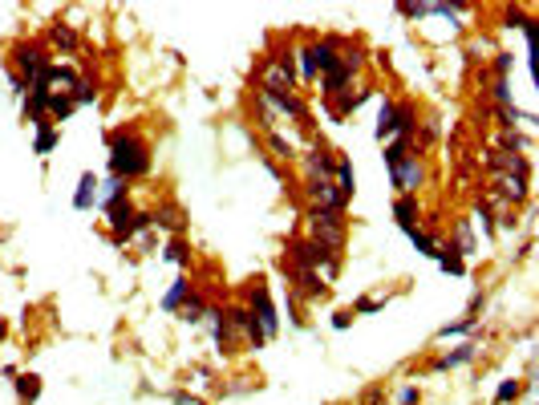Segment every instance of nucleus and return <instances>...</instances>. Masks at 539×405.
Here are the masks:
<instances>
[{
    "label": "nucleus",
    "mask_w": 539,
    "mask_h": 405,
    "mask_svg": "<svg viewBox=\"0 0 539 405\" xmlns=\"http://www.w3.org/2000/svg\"><path fill=\"white\" fill-rule=\"evenodd\" d=\"M70 97H73V106H94V101H97V85L90 81V77H77V85L70 90Z\"/></svg>",
    "instance_id": "nucleus-26"
},
{
    "label": "nucleus",
    "mask_w": 539,
    "mask_h": 405,
    "mask_svg": "<svg viewBox=\"0 0 539 405\" xmlns=\"http://www.w3.org/2000/svg\"><path fill=\"white\" fill-rule=\"evenodd\" d=\"M305 191H308V199H312V207H316V211L345 215V207H349V199H345V195L332 187V179H321V183L305 179Z\"/></svg>",
    "instance_id": "nucleus-7"
},
{
    "label": "nucleus",
    "mask_w": 539,
    "mask_h": 405,
    "mask_svg": "<svg viewBox=\"0 0 539 405\" xmlns=\"http://www.w3.org/2000/svg\"><path fill=\"white\" fill-rule=\"evenodd\" d=\"M381 308H385V300H377V296H361L349 312H381Z\"/></svg>",
    "instance_id": "nucleus-35"
},
{
    "label": "nucleus",
    "mask_w": 539,
    "mask_h": 405,
    "mask_svg": "<svg viewBox=\"0 0 539 405\" xmlns=\"http://www.w3.org/2000/svg\"><path fill=\"white\" fill-rule=\"evenodd\" d=\"M410 239H414V247H418L422 256H430V260H438V256H442V243H438L434 235H426L422 227H414V231H410Z\"/></svg>",
    "instance_id": "nucleus-25"
},
{
    "label": "nucleus",
    "mask_w": 539,
    "mask_h": 405,
    "mask_svg": "<svg viewBox=\"0 0 539 405\" xmlns=\"http://www.w3.org/2000/svg\"><path fill=\"white\" fill-rule=\"evenodd\" d=\"M438 263H442V272H450V276H467V260H462V256H454L450 247H442Z\"/></svg>",
    "instance_id": "nucleus-29"
},
{
    "label": "nucleus",
    "mask_w": 539,
    "mask_h": 405,
    "mask_svg": "<svg viewBox=\"0 0 539 405\" xmlns=\"http://www.w3.org/2000/svg\"><path fill=\"white\" fill-rule=\"evenodd\" d=\"M166 260L179 263V267H187V263H191V247H187V243H183L179 235H175L170 243H166Z\"/></svg>",
    "instance_id": "nucleus-28"
},
{
    "label": "nucleus",
    "mask_w": 539,
    "mask_h": 405,
    "mask_svg": "<svg viewBox=\"0 0 539 405\" xmlns=\"http://www.w3.org/2000/svg\"><path fill=\"white\" fill-rule=\"evenodd\" d=\"M97 203V179L86 170L81 179H77V191H73V211H90Z\"/></svg>",
    "instance_id": "nucleus-17"
},
{
    "label": "nucleus",
    "mask_w": 539,
    "mask_h": 405,
    "mask_svg": "<svg viewBox=\"0 0 539 405\" xmlns=\"http://www.w3.org/2000/svg\"><path fill=\"white\" fill-rule=\"evenodd\" d=\"M227 320H232L235 336H243V340L252 345V353L268 345V336H264V329H259V320L252 316V308H248V304H235V308H227Z\"/></svg>",
    "instance_id": "nucleus-8"
},
{
    "label": "nucleus",
    "mask_w": 539,
    "mask_h": 405,
    "mask_svg": "<svg viewBox=\"0 0 539 405\" xmlns=\"http://www.w3.org/2000/svg\"><path fill=\"white\" fill-rule=\"evenodd\" d=\"M483 163H487L491 174H519V179L531 174V158H527V154H507V150H499V146L483 154Z\"/></svg>",
    "instance_id": "nucleus-9"
},
{
    "label": "nucleus",
    "mask_w": 539,
    "mask_h": 405,
    "mask_svg": "<svg viewBox=\"0 0 539 405\" xmlns=\"http://www.w3.org/2000/svg\"><path fill=\"white\" fill-rule=\"evenodd\" d=\"M288 276H292V292L296 296H305V300H325L328 296V284L321 280V272H312V267H288Z\"/></svg>",
    "instance_id": "nucleus-10"
},
{
    "label": "nucleus",
    "mask_w": 539,
    "mask_h": 405,
    "mask_svg": "<svg viewBox=\"0 0 539 405\" xmlns=\"http://www.w3.org/2000/svg\"><path fill=\"white\" fill-rule=\"evenodd\" d=\"M8 69H17V73L24 77V81L33 85V81H37V77H41V73L49 69V53H45V45H41V41H21V45L13 49V65H8Z\"/></svg>",
    "instance_id": "nucleus-4"
},
{
    "label": "nucleus",
    "mask_w": 539,
    "mask_h": 405,
    "mask_svg": "<svg viewBox=\"0 0 539 405\" xmlns=\"http://www.w3.org/2000/svg\"><path fill=\"white\" fill-rule=\"evenodd\" d=\"M434 138H438V126H434V122H426L422 130H418V142H434Z\"/></svg>",
    "instance_id": "nucleus-41"
},
{
    "label": "nucleus",
    "mask_w": 539,
    "mask_h": 405,
    "mask_svg": "<svg viewBox=\"0 0 539 405\" xmlns=\"http://www.w3.org/2000/svg\"><path fill=\"white\" fill-rule=\"evenodd\" d=\"M73 110H77V106H73L70 94H53V97H49V106H45V118L49 122H65Z\"/></svg>",
    "instance_id": "nucleus-23"
},
{
    "label": "nucleus",
    "mask_w": 539,
    "mask_h": 405,
    "mask_svg": "<svg viewBox=\"0 0 539 405\" xmlns=\"http://www.w3.org/2000/svg\"><path fill=\"white\" fill-rule=\"evenodd\" d=\"M191 296H195V288H191V280H187V276H179V280L170 284V292L163 296V308H166V312H179V308H183V304L191 300Z\"/></svg>",
    "instance_id": "nucleus-18"
},
{
    "label": "nucleus",
    "mask_w": 539,
    "mask_h": 405,
    "mask_svg": "<svg viewBox=\"0 0 539 405\" xmlns=\"http://www.w3.org/2000/svg\"><path fill=\"white\" fill-rule=\"evenodd\" d=\"M394 219H398V227L410 235L418 223H422V207H418V199L414 195H398L394 199Z\"/></svg>",
    "instance_id": "nucleus-13"
},
{
    "label": "nucleus",
    "mask_w": 539,
    "mask_h": 405,
    "mask_svg": "<svg viewBox=\"0 0 539 405\" xmlns=\"http://www.w3.org/2000/svg\"><path fill=\"white\" fill-rule=\"evenodd\" d=\"M49 45H57L61 53H77L81 41H77V33H73L70 24H53V28H49Z\"/></svg>",
    "instance_id": "nucleus-22"
},
{
    "label": "nucleus",
    "mask_w": 539,
    "mask_h": 405,
    "mask_svg": "<svg viewBox=\"0 0 539 405\" xmlns=\"http://www.w3.org/2000/svg\"><path fill=\"white\" fill-rule=\"evenodd\" d=\"M474 357H478V340H467L462 349H454V353H446V357L434 361V369H458V365H470Z\"/></svg>",
    "instance_id": "nucleus-19"
},
{
    "label": "nucleus",
    "mask_w": 539,
    "mask_h": 405,
    "mask_svg": "<svg viewBox=\"0 0 539 405\" xmlns=\"http://www.w3.org/2000/svg\"><path fill=\"white\" fill-rule=\"evenodd\" d=\"M422 402V389H418V385H405V389H401V405H418Z\"/></svg>",
    "instance_id": "nucleus-39"
},
{
    "label": "nucleus",
    "mask_w": 539,
    "mask_h": 405,
    "mask_svg": "<svg viewBox=\"0 0 539 405\" xmlns=\"http://www.w3.org/2000/svg\"><path fill=\"white\" fill-rule=\"evenodd\" d=\"M422 179H426V167H422L418 154H405L398 167H389V183H394V191L398 195H414L418 187H422Z\"/></svg>",
    "instance_id": "nucleus-6"
},
{
    "label": "nucleus",
    "mask_w": 539,
    "mask_h": 405,
    "mask_svg": "<svg viewBox=\"0 0 539 405\" xmlns=\"http://www.w3.org/2000/svg\"><path fill=\"white\" fill-rule=\"evenodd\" d=\"M454 256H474L478 251V243H474V231H470V219H458V227H454V247H450Z\"/></svg>",
    "instance_id": "nucleus-20"
},
{
    "label": "nucleus",
    "mask_w": 539,
    "mask_h": 405,
    "mask_svg": "<svg viewBox=\"0 0 539 405\" xmlns=\"http://www.w3.org/2000/svg\"><path fill=\"white\" fill-rule=\"evenodd\" d=\"M373 134H377V142H394V138H398V101H381Z\"/></svg>",
    "instance_id": "nucleus-15"
},
{
    "label": "nucleus",
    "mask_w": 539,
    "mask_h": 405,
    "mask_svg": "<svg viewBox=\"0 0 539 405\" xmlns=\"http://www.w3.org/2000/svg\"><path fill=\"white\" fill-rule=\"evenodd\" d=\"M494 179V191L503 195L507 203H523L527 199V179H519V174H491Z\"/></svg>",
    "instance_id": "nucleus-16"
},
{
    "label": "nucleus",
    "mask_w": 539,
    "mask_h": 405,
    "mask_svg": "<svg viewBox=\"0 0 539 405\" xmlns=\"http://www.w3.org/2000/svg\"><path fill=\"white\" fill-rule=\"evenodd\" d=\"M288 312H292V324L300 329V324H305V316H300V296H296V292H288Z\"/></svg>",
    "instance_id": "nucleus-37"
},
{
    "label": "nucleus",
    "mask_w": 539,
    "mask_h": 405,
    "mask_svg": "<svg viewBox=\"0 0 539 405\" xmlns=\"http://www.w3.org/2000/svg\"><path fill=\"white\" fill-rule=\"evenodd\" d=\"M57 138H61V134H57V126H53V122H37V138H33V150H37V154H41V158H45L49 150H53V146H57Z\"/></svg>",
    "instance_id": "nucleus-21"
},
{
    "label": "nucleus",
    "mask_w": 539,
    "mask_h": 405,
    "mask_svg": "<svg viewBox=\"0 0 539 405\" xmlns=\"http://www.w3.org/2000/svg\"><path fill=\"white\" fill-rule=\"evenodd\" d=\"M17 397H21L24 405H37V397H41V377H37V373H21V377H17Z\"/></svg>",
    "instance_id": "nucleus-24"
},
{
    "label": "nucleus",
    "mask_w": 539,
    "mask_h": 405,
    "mask_svg": "<svg viewBox=\"0 0 539 405\" xmlns=\"http://www.w3.org/2000/svg\"><path fill=\"white\" fill-rule=\"evenodd\" d=\"M361 65H365V57H361V49L357 45H349L345 49V57L332 65L328 73H321V94H325V101L328 97H341V94H349V81L361 73Z\"/></svg>",
    "instance_id": "nucleus-3"
},
{
    "label": "nucleus",
    "mask_w": 539,
    "mask_h": 405,
    "mask_svg": "<svg viewBox=\"0 0 539 405\" xmlns=\"http://www.w3.org/2000/svg\"><path fill=\"white\" fill-rule=\"evenodd\" d=\"M122 195H126V183H122V179H110V183L102 187V203L110 207V203H114V199H122Z\"/></svg>",
    "instance_id": "nucleus-32"
},
{
    "label": "nucleus",
    "mask_w": 539,
    "mask_h": 405,
    "mask_svg": "<svg viewBox=\"0 0 539 405\" xmlns=\"http://www.w3.org/2000/svg\"><path fill=\"white\" fill-rule=\"evenodd\" d=\"M170 402H175V405H203L199 397H191V393H183V389H175V393H170Z\"/></svg>",
    "instance_id": "nucleus-40"
},
{
    "label": "nucleus",
    "mask_w": 539,
    "mask_h": 405,
    "mask_svg": "<svg viewBox=\"0 0 539 405\" xmlns=\"http://www.w3.org/2000/svg\"><path fill=\"white\" fill-rule=\"evenodd\" d=\"M491 94H494V101H499V106H511V85H507V77H494Z\"/></svg>",
    "instance_id": "nucleus-34"
},
{
    "label": "nucleus",
    "mask_w": 539,
    "mask_h": 405,
    "mask_svg": "<svg viewBox=\"0 0 539 405\" xmlns=\"http://www.w3.org/2000/svg\"><path fill=\"white\" fill-rule=\"evenodd\" d=\"M207 320H211V340L219 345V353H235V329L227 320V308H207Z\"/></svg>",
    "instance_id": "nucleus-12"
},
{
    "label": "nucleus",
    "mask_w": 539,
    "mask_h": 405,
    "mask_svg": "<svg viewBox=\"0 0 539 405\" xmlns=\"http://www.w3.org/2000/svg\"><path fill=\"white\" fill-rule=\"evenodd\" d=\"M268 146L276 150V158H292V150H296V146H292V138H284V134H276V130L268 134Z\"/></svg>",
    "instance_id": "nucleus-30"
},
{
    "label": "nucleus",
    "mask_w": 539,
    "mask_h": 405,
    "mask_svg": "<svg viewBox=\"0 0 539 405\" xmlns=\"http://www.w3.org/2000/svg\"><path fill=\"white\" fill-rule=\"evenodd\" d=\"M183 316H179V320H187V324H199V320H203V316H207V300H203V296H191L187 304H183Z\"/></svg>",
    "instance_id": "nucleus-27"
},
{
    "label": "nucleus",
    "mask_w": 539,
    "mask_h": 405,
    "mask_svg": "<svg viewBox=\"0 0 539 405\" xmlns=\"http://www.w3.org/2000/svg\"><path fill=\"white\" fill-rule=\"evenodd\" d=\"M248 308H252V316L259 320L264 336L272 340V336H276V329H280V312H276V304H272V296H268V288H264V284L248 288Z\"/></svg>",
    "instance_id": "nucleus-5"
},
{
    "label": "nucleus",
    "mask_w": 539,
    "mask_h": 405,
    "mask_svg": "<svg viewBox=\"0 0 539 405\" xmlns=\"http://www.w3.org/2000/svg\"><path fill=\"white\" fill-rule=\"evenodd\" d=\"M519 389H523V385H519V381H503V385H499V393H494V405H507V402H515V397H519Z\"/></svg>",
    "instance_id": "nucleus-33"
},
{
    "label": "nucleus",
    "mask_w": 539,
    "mask_h": 405,
    "mask_svg": "<svg viewBox=\"0 0 539 405\" xmlns=\"http://www.w3.org/2000/svg\"><path fill=\"white\" fill-rule=\"evenodd\" d=\"M308 239L321 247V251H332V256H341V247H345V219L332 211H316V207H308Z\"/></svg>",
    "instance_id": "nucleus-2"
},
{
    "label": "nucleus",
    "mask_w": 539,
    "mask_h": 405,
    "mask_svg": "<svg viewBox=\"0 0 539 405\" xmlns=\"http://www.w3.org/2000/svg\"><path fill=\"white\" fill-rule=\"evenodd\" d=\"M474 324H478L474 316H462L458 324H446L442 333H438V340H446V336H462V333H474Z\"/></svg>",
    "instance_id": "nucleus-31"
},
{
    "label": "nucleus",
    "mask_w": 539,
    "mask_h": 405,
    "mask_svg": "<svg viewBox=\"0 0 539 405\" xmlns=\"http://www.w3.org/2000/svg\"><path fill=\"white\" fill-rule=\"evenodd\" d=\"M349 324H353V312H349V308L332 312V329H337V333H345V329H349Z\"/></svg>",
    "instance_id": "nucleus-38"
},
{
    "label": "nucleus",
    "mask_w": 539,
    "mask_h": 405,
    "mask_svg": "<svg viewBox=\"0 0 539 405\" xmlns=\"http://www.w3.org/2000/svg\"><path fill=\"white\" fill-rule=\"evenodd\" d=\"M183 207H175V203H163V207H154L150 211V227H163L166 235H179L183 231Z\"/></svg>",
    "instance_id": "nucleus-14"
},
{
    "label": "nucleus",
    "mask_w": 539,
    "mask_h": 405,
    "mask_svg": "<svg viewBox=\"0 0 539 405\" xmlns=\"http://www.w3.org/2000/svg\"><path fill=\"white\" fill-rule=\"evenodd\" d=\"M300 158H305V179H312V183L332 179V170H337V158H332V150H325V146H312Z\"/></svg>",
    "instance_id": "nucleus-11"
},
{
    "label": "nucleus",
    "mask_w": 539,
    "mask_h": 405,
    "mask_svg": "<svg viewBox=\"0 0 539 405\" xmlns=\"http://www.w3.org/2000/svg\"><path fill=\"white\" fill-rule=\"evenodd\" d=\"M106 142H110V179L130 183L150 174V146L138 130H114Z\"/></svg>",
    "instance_id": "nucleus-1"
},
{
    "label": "nucleus",
    "mask_w": 539,
    "mask_h": 405,
    "mask_svg": "<svg viewBox=\"0 0 539 405\" xmlns=\"http://www.w3.org/2000/svg\"><path fill=\"white\" fill-rule=\"evenodd\" d=\"M511 65H515V57H511V53H494V77H507Z\"/></svg>",
    "instance_id": "nucleus-36"
}]
</instances>
